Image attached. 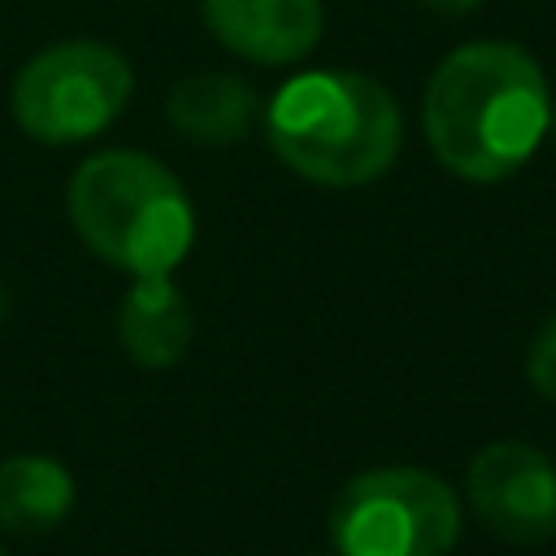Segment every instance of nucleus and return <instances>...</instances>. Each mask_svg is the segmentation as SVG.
<instances>
[{"label": "nucleus", "instance_id": "nucleus-13", "mask_svg": "<svg viewBox=\"0 0 556 556\" xmlns=\"http://www.w3.org/2000/svg\"><path fill=\"white\" fill-rule=\"evenodd\" d=\"M547 130L556 135V104H552V117H547Z\"/></svg>", "mask_w": 556, "mask_h": 556}, {"label": "nucleus", "instance_id": "nucleus-14", "mask_svg": "<svg viewBox=\"0 0 556 556\" xmlns=\"http://www.w3.org/2000/svg\"><path fill=\"white\" fill-rule=\"evenodd\" d=\"M0 556H9V552H4V547H0Z\"/></svg>", "mask_w": 556, "mask_h": 556}, {"label": "nucleus", "instance_id": "nucleus-4", "mask_svg": "<svg viewBox=\"0 0 556 556\" xmlns=\"http://www.w3.org/2000/svg\"><path fill=\"white\" fill-rule=\"evenodd\" d=\"M326 530L339 556H447L460 539V500L417 465H382L339 486Z\"/></svg>", "mask_w": 556, "mask_h": 556}, {"label": "nucleus", "instance_id": "nucleus-5", "mask_svg": "<svg viewBox=\"0 0 556 556\" xmlns=\"http://www.w3.org/2000/svg\"><path fill=\"white\" fill-rule=\"evenodd\" d=\"M126 56L100 39H65L35 52L9 91L13 122L39 143H78L100 135L130 100Z\"/></svg>", "mask_w": 556, "mask_h": 556}, {"label": "nucleus", "instance_id": "nucleus-12", "mask_svg": "<svg viewBox=\"0 0 556 556\" xmlns=\"http://www.w3.org/2000/svg\"><path fill=\"white\" fill-rule=\"evenodd\" d=\"M421 4H430V9H439V13H469V9H478L482 0H421Z\"/></svg>", "mask_w": 556, "mask_h": 556}, {"label": "nucleus", "instance_id": "nucleus-6", "mask_svg": "<svg viewBox=\"0 0 556 556\" xmlns=\"http://www.w3.org/2000/svg\"><path fill=\"white\" fill-rule=\"evenodd\" d=\"M473 517L504 543L534 547L556 534V465L521 439L486 443L465 473Z\"/></svg>", "mask_w": 556, "mask_h": 556}, {"label": "nucleus", "instance_id": "nucleus-1", "mask_svg": "<svg viewBox=\"0 0 556 556\" xmlns=\"http://www.w3.org/2000/svg\"><path fill=\"white\" fill-rule=\"evenodd\" d=\"M552 96L539 61L517 43H460L447 52L421 100L426 143L439 165L469 182L517 174L547 135Z\"/></svg>", "mask_w": 556, "mask_h": 556}, {"label": "nucleus", "instance_id": "nucleus-8", "mask_svg": "<svg viewBox=\"0 0 556 556\" xmlns=\"http://www.w3.org/2000/svg\"><path fill=\"white\" fill-rule=\"evenodd\" d=\"M195 313L174 274H143L117 304V339L139 369H169L187 356Z\"/></svg>", "mask_w": 556, "mask_h": 556}, {"label": "nucleus", "instance_id": "nucleus-7", "mask_svg": "<svg viewBox=\"0 0 556 556\" xmlns=\"http://www.w3.org/2000/svg\"><path fill=\"white\" fill-rule=\"evenodd\" d=\"M217 43L256 65H291L321 39V0H200Z\"/></svg>", "mask_w": 556, "mask_h": 556}, {"label": "nucleus", "instance_id": "nucleus-9", "mask_svg": "<svg viewBox=\"0 0 556 556\" xmlns=\"http://www.w3.org/2000/svg\"><path fill=\"white\" fill-rule=\"evenodd\" d=\"M256 91L239 74H191L169 87L165 117L182 139L195 143H235L256 122Z\"/></svg>", "mask_w": 556, "mask_h": 556}, {"label": "nucleus", "instance_id": "nucleus-10", "mask_svg": "<svg viewBox=\"0 0 556 556\" xmlns=\"http://www.w3.org/2000/svg\"><path fill=\"white\" fill-rule=\"evenodd\" d=\"M74 508V478L61 460L22 452L0 460V530L39 534L70 517Z\"/></svg>", "mask_w": 556, "mask_h": 556}, {"label": "nucleus", "instance_id": "nucleus-11", "mask_svg": "<svg viewBox=\"0 0 556 556\" xmlns=\"http://www.w3.org/2000/svg\"><path fill=\"white\" fill-rule=\"evenodd\" d=\"M526 378L543 400L556 404V313L539 326V334H534V343L526 352Z\"/></svg>", "mask_w": 556, "mask_h": 556}, {"label": "nucleus", "instance_id": "nucleus-3", "mask_svg": "<svg viewBox=\"0 0 556 556\" xmlns=\"http://www.w3.org/2000/svg\"><path fill=\"white\" fill-rule=\"evenodd\" d=\"M70 222L100 261L130 278L174 274L195 239L182 182L161 161L130 148L96 152L74 169Z\"/></svg>", "mask_w": 556, "mask_h": 556}, {"label": "nucleus", "instance_id": "nucleus-2", "mask_svg": "<svg viewBox=\"0 0 556 556\" xmlns=\"http://www.w3.org/2000/svg\"><path fill=\"white\" fill-rule=\"evenodd\" d=\"M274 156L308 182L361 187L387 174L404 143L395 96L356 70H308L265 104Z\"/></svg>", "mask_w": 556, "mask_h": 556}]
</instances>
